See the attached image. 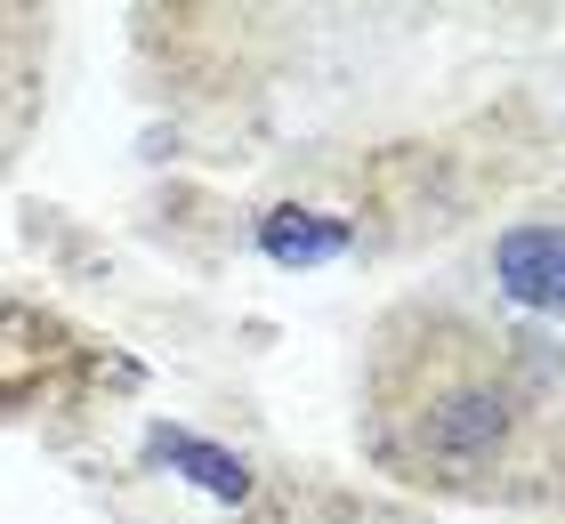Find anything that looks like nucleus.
Returning <instances> with one entry per match:
<instances>
[{"label":"nucleus","mask_w":565,"mask_h":524,"mask_svg":"<svg viewBox=\"0 0 565 524\" xmlns=\"http://www.w3.org/2000/svg\"><path fill=\"white\" fill-rule=\"evenodd\" d=\"M372 452L428 492L460 501H533L557 484V436L533 379L493 331L460 314H396L364 379Z\"/></svg>","instance_id":"1"},{"label":"nucleus","mask_w":565,"mask_h":524,"mask_svg":"<svg viewBox=\"0 0 565 524\" xmlns=\"http://www.w3.org/2000/svg\"><path fill=\"white\" fill-rule=\"evenodd\" d=\"M267 250L282 267H316V258H340L348 250V226L340 218H316V210H275L267 218Z\"/></svg>","instance_id":"3"},{"label":"nucleus","mask_w":565,"mask_h":524,"mask_svg":"<svg viewBox=\"0 0 565 524\" xmlns=\"http://www.w3.org/2000/svg\"><path fill=\"white\" fill-rule=\"evenodd\" d=\"M493 282L533 314H565V226H509L493 243Z\"/></svg>","instance_id":"2"}]
</instances>
